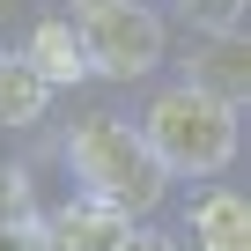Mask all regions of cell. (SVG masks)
Instances as JSON below:
<instances>
[{
	"instance_id": "cell-2",
	"label": "cell",
	"mask_w": 251,
	"mask_h": 251,
	"mask_svg": "<svg viewBox=\"0 0 251 251\" xmlns=\"http://www.w3.org/2000/svg\"><path fill=\"white\" fill-rule=\"evenodd\" d=\"M148 148H155V163L163 170H185V177H207V170H222L229 155H236V103H222V96H207V89H170V96H155V111H148V133H141Z\"/></svg>"
},
{
	"instance_id": "cell-10",
	"label": "cell",
	"mask_w": 251,
	"mask_h": 251,
	"mask_svg": "<svg viewBox=\"0 0 251 251\" xmlns=\"http://www.w3.org/2000/svg\"><path fill=\"white\" fill-rule=\"evenodd\" d=\"M118 251H177V244H170V236H155V229H126V236H118Z\"/></svg>"
},
{
	"instance_id": "cell-9",
	"label": "cell",
	"mask_w": 251,
	"mask_h": 251,
	"mask_svg": "<svg viewBox=\"0 0 251 251\" xmlns=\"http://www.w3.org/2000/svg\"><path fill=\"white\" fill-rule=\"evenodd\" d=\"M185 8V23H200L207 37H229L236 23H244V0H177Z\"/></svg>"
},
{
	"instance_id": "cell-6",
	"label": "cell",
	"mask_w": 251,
	"mask_h": 251,
	"mask_svg": "<svg viewBox=\"0 0 251 251\" xmlns=\"http://www.w3.org/2000/svg\"><path fill=\"white\" fill-rule=\"evenodd\" d=\"M192 229H200V251H251V207L244 192H214L192 207Z\"/></svg>"
},
{
	"instance_id": "cell-3",
	"label": "cell",
	"mask_w": 251,
	"mask_h": 251,
	"mask_svg": "<svg viewBox=\"0 0 251 251\" xmlns=\"http://www.w3.org/2000/svg\"><path fill=\"white\" fill-rule=\"evenodd\" d=\"M74 37H81V67L103 74V81H141L163 59V23L141 0H81Z\"/></svg>"
},
{
	"instance_id": "cell-1",
	"label": "cell",
	"mask_w": 251,
	"mask_h": 251,
	"mask_svg": "<svg viewBox=\"0 0 251 251\" xmlns=\"http://www.w3.org/2000/svg\"><path fill=\"white\" fill-rule=\"evenodd\" d=\"M67 155H74V177L89 185V200H103V207H118V214L155 207V200H163V177H170V170L155 163V148L133 133V126H111V118L74 126Z\"/></svg>"
},
{
	"instance_id": "cell-4",
	"label": "cell",
	"mask_w": 251,
	"mask_h": 251,
	"mask_svg": "<svg viewBox=\"0 0 251 251\" xmlns=\"http://www.w3.org/2000/svg\"><path fill=\"white\" fill-rule=\"evenodd\" d=\"M118 236H126V214L103 200H74L45 222V251H118Z\"/></svg>"
},
{
	"instance_id": "cell-8",
	"label": "cell",
	"mask_w": 251,
	"mask_h": 251,
	"mask_svg": "<svg viewBox=\"0 0 251 251\" xmlns=\"http://www.w3.org/2000/svg\"><path fill=\"white\" fill-rule=\"evenodd\" d=\"M30 67H37L45 81H81L89 67H81V37H74V23H37V37H30Z\"/></svg>"
},
{
	"instance_id": "cell-5",
	"label": "cell",
	"mask_w": 251,
	"mask_h": 251,
	"mask_svg": "<svg viewBox=\"0 0 251 251\" xmlns=\"http://www.w3.org/2000/svg\"><path fill=\"white\" fill-rule=\"evenodd\" d=\"M192 89H207V96H222V103L244 111V96H251V59H244L236 30H229V37H207V52L192 59Z\"/></svg>"
},
{
	"instance_id": "cell-11",
	"label": "cell",
	"mask_w": 251,
	"mask_h": 251,
	"mask_svg": "<svg viewBox=\"0 0 251 251\" xmlns=\"http://www.w3.org/2000/svg\"><path fill=\"white\" fill-rule=\"evenodd\" d=\"M0 251H37V236H30V229H15V222H0Z\"/></svg>"
},
{
	"instance_id": "cell-7",
	"label": "cell",
	"mask_w": 251,
	"mask_h": 251,
	"mask_svg": "<svg viewBox=\"0 0 251 251\" xmlns=\"http://www.w3.org/2000/svg\"><path fill=\"white\" fill-rule=\"evenodd\" d=\"M45 89H52V81H45L30 59L8 52V59H0V126H30V118L45 111Z\"/></svg>"
}]
</instances>
